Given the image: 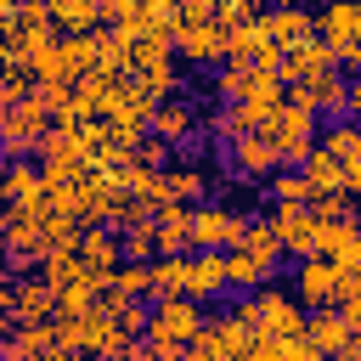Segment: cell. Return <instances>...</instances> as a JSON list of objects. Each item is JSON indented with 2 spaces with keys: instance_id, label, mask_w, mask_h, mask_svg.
Here are the masks:
<instances>
[{
  "instance_id": "484cf974",
  "label": "cell",
  "mask_w": 361,
  "mask_h": 361,
  "mask_svg": "<svg viewBox=\"0 0 361 361\" xmlns=\"http://www.w3.org/2000/svg\"><path fill=\"white\" fill-rule=\"evenodd\" d=\"M265 276H271V265H259V259H254V254H248L243 243H231V248H226V282H231V288L254 293V288H259Z\"/></svg>"
},
{
  "instance_id": "d590c367",
  "label": "cell",
  "mask_w": 361,
  "mask_h": 361,
  "mask_svg": "<svg viewBox=\"0 0 361 361\" xmlns=\"http://www.w3.org/2000/svg\"><path fill=\"white\" fill-rule=\"evenodd\" d=\"M355 220H361V186H355Z\"/></svg>"
},
{
  "instance_id": "52a82bcc",
  "label": "cell",
  "mask_w": 361,
  "mask_h": 361,
  "mask_svg": "<svg viewBox=\"0 0 361 361\" xmlns=\"http://www.w3.org/2000/svg\"><path fill=\"white\" fill-rule=\"evenodd\" d=\"M175 56L192 68H220L226 62V23L220 17H180L175 23Z\"/></svg>"
},
{
  "instance_id": "4dcf8cb0",
  "label": "cell",
  "mask_w": 361,
  "mask_h": 361,
  "mask_svg": "<svg viewBox=\"0 0 361 361\" xmlns=\"http://www.w3.org/2000/svg\"><path fill=\"white\" fill-rule=\"evenodd\" d=\"M118 237H124V259H152V254H158L152 220H141V226H130V231H118Z\"/></svg>"
},
{
  "instance_id": "d6986e66",
  "label": "cell",
  "mask_w": 361,
  "mask_h": 361,
  "mask_svg": "<svg viewBox=\"0 0 361 361\" xmlns=\"http://www.w3.org/2000/svg\"><path fill=\"white\" fill-rule=\"evenodd\" d=\"M73 248H79V259L107 282V271L113 265H124V237L113 231V226H85L79 237H73Z\"/></svg>"
},
{
  "instance_id": "ba28073f",
  "label": "cell",
  "mask_w": 361,
  "mask_h": 361,
  "mask_svg": "<svg viewBox=\"0 0 361 361\" xmlns=\"http://www.w3.org/2000/svg\"><path fill=\"white\" fill-rule=\"evenodd\" d=\"M344 288H355V282L338 271V259H333V254H305V259H299V271H293V293H299L310 310L338 305V299H344Z\"/></svg>"
},
{
  "instance_id": "4fadbf2b",
  "label": "cell",
  "mask_w": 361,
  "mask_h": 361,
  "mask_svg": "<svg viewBox=\"0 0 361 361\" xmlns=\"http://www.w3.org/2000/svg\"><path fill=\"white\" fill-rule=\"evenodd\" d=\"M271 226H276V237H282V254H293V259H305L310 248H316V209L310 203H276L271 197Z\"/></svg>"
},
{
  "instance_id": "e0dca14e",
  "label": "cell",
  "mask_w": 361,
  "mask_h": 361,
  "mask_svg": "<svg viewBox=\"0 0 361 361\" xmlns=\"http://www.w3.org/2000/svg\"><path fill=\"white\" fill-rule=\"evenodd\" d=\"M152 135H164L169 147H186L192 135H197V107L180 96V90H169V96H158V107H152V124H147Z\"/></svg>"
},
{
  "instance_id": "8fae6325",
  "label": "cell",
  "mask_w": 361,
  "mask_h": 361,
  "mask_svg": "<svg viewBox=\"0 0 361 361\" xmlns=\"http://www.w3.org/2000/svg\"><path fill=\"white\" fill-rule=\"evenodd\" d=\"M243 209L231 203H214V197H197L192 203V248H231L243 237Z\"/></svg>"
},
{
  "instance_id": "277c9868",
  "label": "cell",
  "mask_w": 361,
  "mask_h": 361,
  "mask_svg": "<svg viewBox=\"0 0 361 361\" xmlns=\"http://www.w3.org/2000/svg\"><path fill=\"white\" fill-rule=\"evenodd\" d=\"M248 327H259V333H305V322H310V305L299 299V293H282V288H271V282H259L248 299H237L231 305Z\"/></svg>"
},
{
  "instance_id": "603a6c76",
  "label": "cell",
  "mask_w": 361,
  "mask_h": 361,
  "mask_svg": "<svg viewBox=\"0 0 361 361\" xmlns=\"http://www.w3.org/2000/svg\"><path fill=\"white\" fill-rule=\"evenodd\" d=\"M265 23H271V39H276L282 51L299 45V39H316V11H305L299 0H293V6H271Z\"/></svg>"
},
{
  "instance_id": "5bb4252c",
  "label": "cell",
  "mask_w": 361,
  "mask_h": 361,
  "mask_svg": "<svg viewBox=\"0 0 361 361\" xmlns=\"http://www.w3.org/2000/svg\"><path fill=\"white\" fill-rule=\"evenodd\" d=\"M288 96L310 102L316 113H350V79L338 73V62L322 68V73H310V79H299V85H288Z\"/></svg>"
},
{
  "instance_id": "30bf717a",
  "label": "cell",
  "mask_w": 361,
  "mask_h": 361,
  "mask_svg": "<svg viewBox=\"0 0 361 361\" xmlns=\"http://www.w3.org/2000/svg\"><path fill=\"white\" fill-rule=\"evenodd\" d=\"M226 158H231L237 180H271V175L282 169L276 141H271L265 130H237V135H226Z\"/></svg>"
},
{
  "instance_id": "cb8c5ba5",
  "label": "cell",
  "mask_w": 361,
  "mask_h": 361,
  "mask_svg": "<svg viewBox=\"0 0 361 361\" xmlns=\"http://www.w3.org/2000/svg\"><path fill=\"white\" fill-rule=\"evenodd\" d=\"M259 265H271L276 271V259H282V237H276V226H271V214H248L243 220V237H237Z\"/></svg>"
},
{
  "instance_id": "ac0fdd59",
  "label": "cell",
  "mask_w": 361,
  "mask_h": 361,
  "mask_svg": "<svg viewBox=\"0 0 361 361\" xmlns=\"http://www.w3.org/2000/svg\"><path fill=\"white\" fill-rule=\"evenodd\" d=\"M45 192L51 186L39 158H0V203H39Z\"/></svg>"
},
{
  "instance_id": "d6a6232c",
  "label": "cell",
  "mask_w": 361,
  "mask_h": 361,
  "mask_svg": "<svg viewBox=\"0 0 361 361\" xmlns=\"http://www.w3.org/2000/svg\"><path fill=\"white\" fill-rule=\"evenodd\" d=\"M338 355H344V361H361V327H355V333H350V344H344V350H338Z\"/></svg>"
},
{
  "instance_id": "3957f363",
  "label": "cell",
  "mask_w": 361,
  "mask_h": 361,
  "mask_svg": "<svg viewBox=\"0 0 361 361\" xmlns=\"http://www.w3.org/2000/svg\"><path fill=\"white\" fill-rule=\"evenodd\" d=\"M45 130H51V107H45L39 90H28L17 102H0V158H34Z\"/></svg>"
},
{
  "instance_id": "836d02e7",
  "label": "cell",
  "mask_w": 361,
  "mask_h": 361,
  "mask_svg": "<svg viewBox=\"0 0 361 361\" xmlns=\"http://www.w3.org/2000/svg\"><path fill=\"white\" fill-rule=\"evenodd\" d=\"M350 113H355V124H361V73L350 79Z\"/></svg>"
},
{
  "instance_id": "9c48e42d",
  "label": "cell",
  "mask_w": 361,
  "mask_h": 361,
  "mask_svg": "<svg viewBox=\"0 0 361 361\" xmlns=\"http://www.w3.org/2000/svg\"><path fill=\"white\" fill-rule=\"evenodd\" d=\"M248 338H254V327H248L237 310H226V316H209V322L197 327V338L186 344V355H192V361H226V355H248Z\"/></svg>"
},
{
  "instance_id": "f546056e",
  "label": "cell",
  "mask_w": 361,
  "mask_h": 361,
  "mask_svg": "<svg viewBox=\"0 0 361 361\" xmlns=\"http://www.w3.org/2000/svg\"><path fill=\"white\" fill-rule=\"evenodd\" d=\"M130 152H135V158H141L147 169H164V164H169V158H175L180 147H169L164 135H152V130H147V135H135V147H130Z\"/></svg>"
},
{
  "instance_id": "ffe728a7",
  "label": "cell",
  "mask_w": 361,
  "mask_h": 361,
  "mask_svg": "<svg viewBox=\"0 0 361 361\" xmlns=\"http://www.w3.org/2000/svg\"><path fill=\"white\" fill-rule=\"evenodd\" d=\"M338 56H333V45L316 34V39H299V45H288L282 51V62H276V73H282V85H299V79H310V73H322V68H333Z\"/></svg>"
},
{
  "instance_id": "f1b7e54d",
  "label": "cell",
  "mask_w": 361,
  "mask_h": 361,
  "mask_svg": "<svg viewBox=\"0 0 361 361\" xmlns=\"http://www.w3.org/2000/svg\"><path fill=\"white\" fill-rule=\"evenodd\" d=\"M333 259H338V271L350 282H361V220H350V231L333 243Z\"/></svg>"
},
{
  "instance_id": "7402d4cb",
  "label": "cell",
  "mask_w": 361,
  "mask_h": 361,
  "mask_svg": "<svg viewBox=\"0 0 361 361\" xmlns=\"http://www.w3.org/2000/svg\"><path fill=\"white\" fill-rule=\"evenodd\" d=\"M305 333L316 338V350L322 355H338L344 344H350V333H355V322L338 310V305H322V310H310V322H305Z\"/></svg>"
},
{
  "instance_id": "7a4b0ae2",
  "label": "cell",
  "mask_w": 361,
  "mask_h": 361,
  "mask_svg": "<svg viewBox=\"0 0 361 361\" xmlns=\"http://www.w3.org/2000/svg\"><path fill=\"white\" fill-rule=\"evenodd\" d=\"M124 73H130L141 90L169 96V90L180 85V56H175V45L158 39V34H124Z\"/></svg>"
},
{
  "instance_id": "7c38bea8",
  "label": "cell",
  "mask_w": 361,
  "mask_h": 361,
  "mask_svg": "<svg viewBox=\"0 0 361 361\" xmlns=\"http://www.w3.org/2000/svg\"><path fill=\"white\" fill-rule=\"evenodd\" d=\"M209 186H214V169H209V164H192V158H180V152H175V158L158 169L152 197H158V203H197Z\"/></svg>"
},
{
  "instance_id": "83f0119b",
  "label": "cell",
  "mask_w": 361,
  "mask_h": 361,
  "mask_svg": "<svg viewBox=\"0 0 361 361\" xmlns=\"http://www.w3.org/2000/svg\"><path fill=\"white\" fill-rule=\"evenodd\" d=\"M310 192H316V186H310V175H305L299 164H282V169L271 175V197H276V203H310Z\"/></svg>"
},
{
  "instance_id": "d4e9b609",
  "label": "cell",
  "mask_w": 361,
  "mask_h": 361,
  "mask_svg": "<svg viewBox=\"0 0 361 361\" xmlns=\"http://www.w3.org/2000/svg\"><path fill=\"white\" fill-rule=\"evenodd\" d=\"M51 6V23L62 34H90L102 23V0H45Z\"/></svg>"
},
{
  "instance_id": "9a60e30c",
  "label": "cell",
  "mask_w": 361,
  "mask_h": 361,
  "mask_svg": "<svg viewBox=\"0 0 361 361\" xmlns=\"http://www.w3.org/2000/svg\"><path fill=\"white\" fill-rule=\"evenodd\" d=\"M231 282H226V248H186V293L192 299H220Z\"/></svg>"
},
{
  "instance_id": "6da1fadb",
  "label": "cell",
  "mask_w": 361,
  "mask_h": 361,
  "mask_svg": "<svg viewBox=\"0 0 361 361\" xmlns=\"http://www.w3.org/2000/svg\"><path fill=\"white\" fill-rule=\"evenodd\" d=\"M203 322H209V316H203V299H192V293H164V299H152V310H147L141 350L158 355V361H180Z\"/></svg>"
},
{
  "instance_id": "e575fe53",
  "label": "cell",
  "mask_w": 361,
  "mask_h": 361,
  "mask_svg": "<svg viewBox=\"0 0 361 361\" xmlns=\"http://www.w3.org/2000/svg\"><path fill=\"white\" fill-rule=\"evenodd\" d=\"M271 6H293V0H265V11H271Z\"/></svg>"
},
{
  "instance_id": "44dd1931",
  "label": "cell",
  "mask_w": 361,
  "mask_h": 361,
  "mask_svg": "<svg viewBox=\"0 0 361 361\" xmlns=\"http://www.w3.org/2000/svg\"><path fill=\"white\" fill-rule=\"evenodd\" d=\"M152 231H158V254H180V248H192V203H158Z\"/></svg>"
},
{
  "instance_id": "1f68e13d",
  "label": "cell",
  "mask_w": 361,
  "mask_h": 361,
  "mask_svg": "<svg viewBox=\"0 0 361 361\" xmlns=\"http://www.w3.org/2000/svg\"><path fill=\"white\" fill-rule=\"evenodd\" d=\"M17 316H11V276H0V333L11 327Z\"/></svg>"
},
{
  "instance_id": "4316f807",
  "label": "cell",
  "mask_w": 361,
  "mask_h": 361,
  "mask_svg": "<svg viewBox=\"0 0 361 361\" xmlns=\"http://www.w3.org/2000/svg\"><path fill=\"white\" fill-rule=\"evenodd\" d=\"M186 293V248L180 254H152V299Z\"/></svg>"
},
{
  "instance_id": "8992f818",
  "label": "cell",
  "mask_w": 361,
  "mask_h": 361,
  "mask_svg": "<svg viewBox=\"0 0 361 361\" xmlns=\"http://www.w3.org/2000/svg\"><path fill=\"white\" fill-rule=\"evenodd\" d=\"M316 34L333 45L338 68H355L361 62V0H327L316 11Z\"/></svg>"
},
{
  "instance_id": "2e32d148",
  "label": "cell",
  "mask_w": 361,
  "mask_h": 361,
  "mask_svg": "<svg viewBox=\"0 0 361 361\" xmlns=\"http://www.w3.org/2000/svg\"><path fill=\"white\" fill-rule=\"evenodd\" d=\"M11 316H17V322H51V316H56V288L45 282V271L11 276ZM17 322H11V327H17Z\"/></svg>"
},
{
  "instance_id": "5b68a950",
  "label": "cell",
  "mask_w": 361,
  "mask_h": 361,
  "mask_svg": "<svg viewBox=\"0 0 361 361\" xmlns=\"http://www.w3.org/2000/svg\"><path fill=\"white\" fill-rule=\"evenodd\" d=\"M316 118H322V113H316L310 102L282 96V107H276L259 130L276 141V158H282V164H305V152H310V147H316V135H322V130H316Z\"/></svg>"
}]
</instances>
